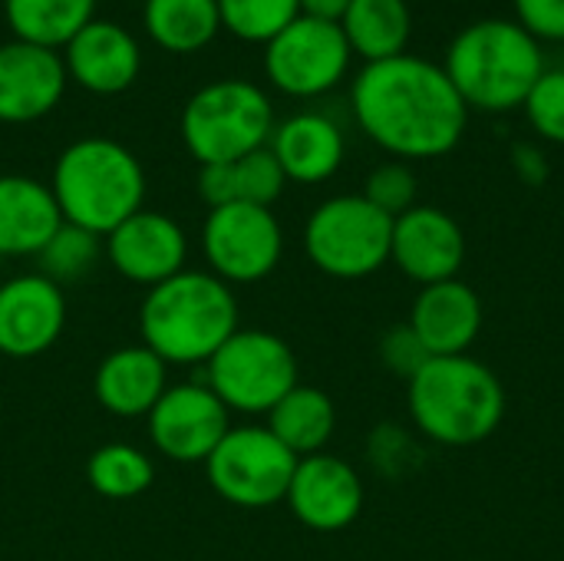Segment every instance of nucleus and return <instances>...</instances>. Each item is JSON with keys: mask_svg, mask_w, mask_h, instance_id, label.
I'll list each match as a JSON object with an SVG mask.
<instances>
[{"mask_svg": "<svg viewBox=\"0 0 564 561\" xmlns=\"http://www.w3.org/2000/svg\"><path fill=\"white\" fill-rule=\"evenodd\" d=\"M360 129L397 159H436L459 145L469 106L443 66L400 53L367 63L350 89Z\"/></svg>", "mask_w": 564, "mask_h": 561, "instance_id": "nucleus-1", "label": "nucleus"}, {"mask_svg": "<svg viewBox=\"0 0 564 561\" xmlns=\"http://www.w3.org/2000/svg\"><path fill=\"white\" fill-rule=\"evenodd\" d=\"M142 344L165 364H208L238 331V298L212 271H178L149 288L139 311Z\"/></svg>", "mask_w": 564, "mask_h": 561, "instance_id": "nucleus-2", "label": "nucleus"}, {"mask_svg": "<svg viewBox=\"0 0 564 561\" xmlns=\"http://www.w3.org/2000/svg\"><path fill=\"white\" fill-rule=\"evenodd\" d=\"M406 387L413 423L440 446H476L489 440L506 417L499 377L469 354L430 357Z\"/></svg>", "mask_w": 564, "mask_h": 561, "instance_id": "nucleus-3", "label": "nucleus"}, {"mask_svg": "<svg viewBox=\"0 0 564 561\" xmlns=\"http://www.w3.org/2000/svg\"><path fill=\"white\" fill-rule=\"evenodd\" d=\"M443 69L466 106L509 112L525 103L535 79L545 73V56L519 20L489 17L456 33Z\"/></svg>", "mask_w": 564, "mask_h": 561, "instance_id": "nucleus-4", "label": "nucleus"}, {"mask_svg": "<svg viewBox=\"0 0 564 561\" xmlns=\"http://www.w3.org/2000/svg\"><path fill=\"white\" fill-rule=\"evenodd\" d=\"M50 188L63 222L93 235H109L142 212L145 172L126 145L89 136L63 149Z\"/></svg>", "mask_w": 564, "mask_h": 561, "instance_id": "nucleus-5", "label": "nucleus"}, {"mask_svg": "<svg viewBox=\"0 0 564 561\" xmlns=\"http://www.w3.org/2000/svg\"><path fill=\"white\" fill-rule=\"evenodd\" d=\"M274 132L271 99L248 79H218L202 86L182 112V139L202 165L235 162Z\"/></svg>", "mask_w": 564, "mask_h": 561, "instance_id": "nucleus-6", "label": "nucleus"}, {"mask_svg": "<svg viewBox=\"0 0 564 561\" xmlns=\"http://www.w3.org/2000/svg\"><path fill=\"white\" fill-rule=\"evenodd\" d=\"M393 218L364 195H337L317 205L304 225V251L317 271L360 281L390 261Z\"/></svg>", "mask_w": 564, "mask_h": 561, "instance_id": "nucleus-7", "label": "nucleus"}, {"mask_svg": "<svg viewBox=\"0 0 564 561\" xmlns=\"http://www.w3.org/2000/svg\"><path fill=\"white\" fill-rule=\"evenodd\" d=\"M208 387L228 413H271L297 387V357L278 334L238 327L208 360Z\"/></svg>", "mask_w": 564, "mask_h": 561, "instance_id": "nucleus-8", "label": "nucleus"}, {"mask_svg": "<svg viewBox=\"0 0 564 561\" xmlns=\"http://www.w3.org/2000/svg\"><path fill=\"white\" fill-rule=\"evenodd\" d=\"M297 456L268 427H231L205 460L212 489L241 509H268L284 503Z\"/></svg>", "mask_w": 564, "mask_h": 561, "instance_id": "nucleus-9", "label": "nucleus"}, {"mask_svg": "<svg viewBox=\"0 0 564 561\" xmlns=\"http://www.w3.org/2000/svg\"><path fill=\"white\" fill-rule=\"evenodd\" d=\"M202 251L225 284H254L278 268L284 231L264 205H221L205 218Z\"/></svg>", "mask_w": 564, "mask_h": 561, "instance_id": "nucleus-10", "label": "nucleus"}, {"mask_svg": "<svg viewBox=\"0 0 564 561\" xmlns=\"http://www.w3.org/2000/svg\"><path fill=\"white\" fill-rule=\"evenodd\" d=\"M350 66V43L340 23L297 17L264 43L268 79L288 96H321L334 89Z\"/></svg>", "mask_w": 564, "mask_h": 561, "instance_id": "nucleus-11", "label": "nucleus"}, {"mask_svg": "<svg viewBox=\"0 0 564 561\" xmlns=\"http://www.w3.org/2000/svg\"><path fill=\"white\" fill-rule=\"evenodd\" d=\"M228 430V407L208 384L169 387L149 413L152 446L172 463H205Z\"/></svg>", "mask_w": 564, "mask_h": 561, "instance_id": "nucleus-12", "label": "nucleus"}, {"mask_svg": "<svg viewBox=\"0 0 564 561\" xmlns=\"http://www.w3.org/2000/svg\"><path fill=\"white\" fill-rule=\"evenodd\" d=\"M390 261L416 284H440L459 278L466 261V235L459 222L433 205H413L393 218Z\"/></svg>", "mask_w": 564, "mask_h": 561, "instance_id": "nucleus-13", "label": "nucleus"}, {"mask_svg": "<svg viewBox=\"0 0 564 561\" xmlns=\"http://www.w3.org/2000/svg\"><path fill=\"white\" fill-rule=\"evenodd\" d=\"M284 503L314 532H340L364 509V483L357 470L330 453L297 460Z\"/></svg>", "mask_w": 564, "mask_h": 561, "instance_id": "nucleus-14", "label": "nucleus"}, {"mask_svg": "<svg viewBox=\"0 0 564 561\" xmlns=\"http://www.w3.org/2000/svg\"><path fill=\"white\" fill-rule=\"evenodd\" d=\"M66 327V301L46 274H20L0 284V354L26 360L46 354Z\"/></svg>", "mask_w": 564, "mask_h": 561, "instance_id": "nucleus-15", "label": "nucleus"}, {"mask_svg": "<svg viewBox=\"0 0 564 561\" xmlns=\"http://www.w3.org/2000/svg\"><path fill=\"white\" fill-rule=\"evenodd\" d=\"M106 258L126 281L155 288L185 271L188 241L175 218L142 208L106 235Z\"/></svg>", "mask_w": 564, "mask_h": 561, "instance_id": "nucleus-16", "label": "nucleus"}, {"mask_svg": "<svg viewBox=\"0 0 564 561\" xmlns=\"http://www.w3.org/2000/svg\"><path fill=\"white\" fill-rule=\"evenodd\" d=\"M66 66L56 50L23 40L0 46V122H33L56 109Z\"/></svg>", "mask_w": 564, "mask_h": 561, "instance_id": "nucleus-17", "label": "nucleus"}, {"mask_svg": "<svg viewBox=\"0 0 564 561\" xmlns=\"http://www.w3.org/2000/svg\"><path fill=\"white\" fill-rule=\"evenodd\" d=\"M406 324L416 331L430 357H456L466 354L482 331V301L459 278L426 284L416 294Z\"/></svg>", "mask_w": 564, "mask_h": 561, "instance_id": "nucleus-18", "label": "nucleus"}, {"mask_svg": "<svg viewBox=\"0 0 564 561\" xmlns=\"http://www.w3.org/2000/svg\"><path fill=\"white\" fill-rule=\"evenodd\" d=\"M63 66L66 76H73L83 89L116 96L129 89L139 76V43L119 23L89 20L66 43Z\"/></svg>", "mask_w": 564, "mask_h": 561, "instance_id": "nucleus-19", "label": "nucleus"}, {"mask_svg": "<svg viewBox=\"0 0 564 561\" xmlns=\"http://www.w3.org/2000/svg\"><path fill=\"white\" fill-rule=\"evenodd\" d=\"M53 188L26 175H0V258L40 255L59 231Z\"/></svg>", "mask_w": 564, "mask_h": 561, "instance_id": "nucleus-20", "label": "nucleus"}, {"mask_svg": "<svg viewBox=\"0 0 564 561\" xmlns=\"http://www.w3.org/2000/svg\"><path fill=\"white\" fill-rule=\"evenodd\" d=\"M165 360L155 357L145 344L112 350L93 377V393L102 410L112 417H149L162 400L165 387Z\"/></svg>", "mask_w": 564, "mask_h": 561, "instance_id": "nucleus-21", "label": "nucleus"}, {"mask_svg": "<svg viewBox=\"0 0 564 561\" xmlns=\"http://www.w3.org/2000/svg\"><path fill=\"white\" fill-rule=\"evenodd\" d=\"M288 182H327L344 162V132L321 112H297L271 132L268 145Z\"/></svg>", "mask_w": 564, "mask_h": 561, "instance_id": "nucleus-22", "label": "nucleus"}, {"mask_svg": "<svg viewBox=\"0 0 564 561\" xmlns=\"http://www.w3.org/2000/svg\"><path fill=\"white\" fill-rule=\"evenodd\" d=\"M284 169L278 165L274 152L254 149L235 162H218V165H202L198 172V195L208 202V208L221 205H264L281 198L284 192Z\"/></svg>", "mask_w": 564, "mask_h": 561, "instance_id": "nucleus-23", "label": "nucleus"}, {"mask_svg": "<svg viewBox=\"0 0 564 561\" xmlns=\"http://www.w3.org/2000/svg\"><path fill=\"white\" fill-rule=\"evenodd\" d=\"M340 30L350 43V53L377 63L406 53L413 13L406 0H354L340 20Z\"/></svg>", "mask_w": 564, "mask_h": 561, "instance_id": "nucleus-24", "label": "nucleus"}, {"mask_svg": "<svg viewBox=\"0 0 564 561\" xmlns=\"http://www.w3.org/2000/svg\"><path fill=\"white\" fill-rule=\"evenodd\" d=\"M337 427V410L334 400L317 390V387H294L271 413H268V430L297 456H314L324 453Z\"/></svg>", "mask_w": 564, "mask_h": 561, "instance_id": "nucleus-25", "label": "nucleus"}, {"mask_svg": "<svg viewBox=\"0 0 564 561\" xmlns=\"http://www.w3.org/2000/svg\"><path fill=\"white\" fill-rule=\"evenodd\" d=\"M145 30L169 53H198L221 30L218 0H145Z\"/></svg>", "mask_w": 564, "mask_h": 561, "instance_id": "nucleus-26", "label": "nucleus"}, {"mask_svg": "<svg viewBox=\"0 0 564 561\" xmlns=\"http://www.w3.org/2000/svg\"><path fill=\"white\" fill-rule=\"evenodd\" d=\"M17 40L33 46H66L96 10V0H3Z\"/></svg>", "mask_w": 564, "mask_h": 561, "instance_id": "nucleus-27", "label": "nucleus"}, {"mask_svg": "<svg viewBox=\"0 0 564 561\" xmlns=\"http://www.w3.org/2000/svg\"><path fill=\"white\" fill-rule=\"evenodd\" d=\"M86 479L106 499H135L152 486L155 466L142 450L129 443H106L89 456Z\"/></svg>", "mask_w": 564, "mask_h": 561, "instance_id": "nucleus-28", "label": "nucleus"}, {"mask_svg": "<svg viewBox=\"0 0 564 561\" xmlns=\"http://www.w3.org/2000/svg\"><path fill=\"white\" fill-rule=\"evenodd\" d=\"M221 26L248 43H271L301 17V0H218Z\"/></svg>", "mask_w": 564, "mask_h": 561, "instance_id": "nucleus-29", "label": "nucleus"}, {"mask_svg": "<svg viewBox=\"0 0 564 561\" xmlns=\"http://www.w3.org/2000/svg\"><path fill=\"white\" fill-rule=\"evenodd\" d=\"M99 255H102L99 235L63 222L59 231L50 238V245L36 258L43 265V274L59 284V281H79V278H86L93 271V265L99 261Z\"/></svg>", "mask_w": 564, "mask_h": 561, "instance_id": "nucleus-30", "label": "nucleus"}, {"mask_svg": "<svg viewBox=\"0 0 564 561\" xmlns=\"http://www.w3.org/2000/svg\"><path fill=\"white\" fill-rule=\"evenodd\" d=\"M364 198H367L373 208H380L383 215L400 218L403 212H410V208L416 205V175H413V169L403 165V162L377 165V169L367 175Z\"/></svg>", "mask_w": 564, "mask_h": 561, "instance_id": "nucleus-31", "label": "nucleus"}, {"mask_svg": "<svg viewBox=\"0 0 564 561\" xmlns=\"http://www.w3.org/2000/svg\"><path fill=\"white\" fill-rule=\"evenodd\" d=\"M522 106L542 139L564 142V69H545Z\"/></svg>", "mask_w": 564, "mask_h": 561, "instance_id": "nucleus-32", "label": "nucleus"}, {"mask_svg": "<svg viewBox=\"0 0 564 561\" xmlns=\"http://www.w3.org/2000/svg\"><path fill=\"white\" fill-rule=\"evenodd\" d=\"M380 360H383L397 377L410 380V377L420 374V367L430 360V354H426L423 341L416 337V331H413L410 324H397V327H390V331L383 334V341H380Z\"/></svg>", "mask_w": 564, "mask_h": 561, "instance_id": "nucleus-33", "label": "nucleus"}, {"mask_svg": "<svg viewBox=\"0 0 564 561\" xmlns=\"http://www.w3.org/2000/svg\"><path fill=\"white\" fill-rule=\"evenodd\" d=\"M519 23L535 40H564V0H512Z\"/></svg>", "mask_w": 564, "mask_h": 561, "instance_id": "nucleus-34", "label": "nucleus"}, {"mask_svg": "<svg viewBox=\"0 0 564 561\" xmlns=\"http://www.w3.org/2000/svg\"><path fill=\"white\" fill-rule=\"evenodd\" d=\"M350 3H354V0H301V13H304V17H314V20L340 23Z\"/></svg>", "mask_w": 564, "mask_h": 561, "instance_id": "nucleus-35", "label": "nucleus"}, {"mask_svg": "<svg viewBox=\"0 0 564 561\" xmlns=\"http://www.w3.org/2000/svg\"><path fill=\"white\" fill-rule=\"evenodd\" d=\"M516 169L529 179V182H542L545 179V159L532 149V145H519L516 155H512Z\"/></svg>", "mask_w": 564, "mask_h": 561, "instance_id": "nucleus-36", "label": "nucleus"}]
</instances>
